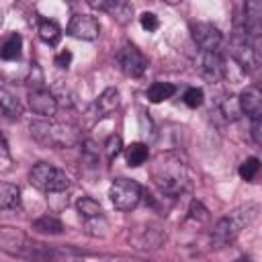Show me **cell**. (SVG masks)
I'll return each instance as SVG.
<instances>
[{
	"instance_id": "5b68a950",
	"label": "cell",
	"mask_w": 262,
	"mask_h": 262,
	"mask_svg": "<svg viewBox=\"0 0 262 262\" xmlns=\"http://www.w3.org/2000/svg\"><path fill=\"white\" fill-rule=\"evenodd\" d=\"M229 51H231V57L235 59V63L248 72V74H254L258 68H260V51H258V43H254L242 25L235 27L233 31V37H231V43H229Z\"/></svg>"
},
{
	"instance_id": "ffe728a7",
	"label": "cell",
	"mask_w": 262,
	"mask_h": 262,
	"mask_svg": "<svg viewBox=\"0 0 262 262\" xmlns=\"http://www.w3.org/2000/svg\"><path fill=\"white\" fill-rule=\"evenodd\" d=\"M37 33H39V39L47 45H57L59 39H61V27L51 18H41L39 27H37Z\"/></svg>"
},
{
	"instance_id": "9c48e42d",
	"label": "cell",
	"mask_w": 262,
	"mask_h": 262,
	"mask_svg": "<svg viewBox=\"0 0 262 262\" xmlns=\"http://www.w3.org/2000/svg\"><path fill=\"white\" fill-rule=\"evenodd\" d=\"M66 33L74 39H82V41H94L100 35V23L96 20V16L92 14H74L70 18V25L66 29Z\"/></svg>"
},
{
	"instance_id": "4fadbf2b",
	"label": "cell",
	"mask_w": 262,
	"mask_h": 262,
	"mask_svg": "<svg viewBox=\"0 0 262 262\" xmlns=\"http://www.w3.org/2000/svg\"><path fill=\"white\" fill-rule=\"evenodd\" d=\"M199 70H201V76L209 82H219L225 78V66L217 51H203L199 59Z\"/></svg>"
},
{
	"instance_id": "3957f363",
	"label": "cell",
	"mask_w": 262,
	"mask_h": 262,
	"mask_svg": "<svg viewBox=\"0 0 262 262\" xmlns=\"http://www.w3.org/2000/svg\"><path fill=\"white\" fill-rule=\"evenodd\" d=\"M258 211H260V207L256 203H248V205L233 209L225 217H221L211 231V244L215 248H223V246H229L231 242H235L237 235L258 217Z\"/></svg>"
},
{
	"instance_id": "cb8c5ba5",
	"label": "cell",
	"mask_w": 262,
	"mask_h": 262,
	"mask_svg": "<svg viewBox=\"0 0 262 262\" xmlns=\"http://www.w3.org/2000/svg\"><path fill=\"white\" fill-rule=\"evenodd\" d=\"M76 209H78V213H80V217H82L84 221L96 219V217L102 215L100 203H98L96 199H92V196H80L78 203H76Z\"/></svg>"
},
{
	"instance_id": "5bb4252c",
	"label": "cell",
	"mask_w": 262,
	"mask_h": 262,
	"mask_svg": "<svg viewBox=\"0 0 262 262\" xmlns=\"http://www.w3.org/2000/svg\"><path fill=\"white\" fill-rule=\"evenodd\" d=\"M92 8L108 12L119 25H127L133 16V6L125 0H98V2H88Z\"/></svg>"
},
{
	"instance_id": "8d00e7d4",
	"label": "cell",
	"mask_w": 262,
	"mask_h": 262,
	"mask_svg": "<svg viewBox=\"0 0 262 262\" xmlns=\"http://www.w3.org/2000/svg\"><path fill=\"white\" fill-rule=\"evenodd\" d=\"M2 20H4V14H2V10H0V27H2Z\"/></svg>"
},
{
	"instance_id": "30bf717a",
	"label": "cell",
	"mask_w": 262,
	"mask_h": 262,
	"mask_svg": "<svg viewBox=\"0 0 262 262\" xmlns=\"http://www.w3.org/2000/svg\"><path fill=\"white\" fill-rule=\"evenodd\" d=\"M190 33H192L194 43L203 51H217L219 45L223 43L221 31L211 23H192L190 25Z\"/></svg>"
},
{
	"instance_id": "4316f807",
	"label": "cell",
	"mask_w": 262,
	"mask_h": 262,
	"mask_svg": "<svg viewBox=\"0 0 262 262\" xmlns=\"http://www.w3.org/2000/svg\"><path fill=\"white\" fill-rule=\"evenodd\" d=\"M182 100H184L186 106H190V108H199V106L203 104V100H205V92H203V88L188 86V88L184 90V94H182Z\"/></svg>"
},
{
	"instance_id": "44dd1931",
	"label": "cell",
	"mask_w": 262,
	"mask_h": 262,
	"mask_svg": "<svg viewBox=\"0 0 262 262\" xmlns=\"http://www.w3.org/2000/svg\"><path fill=\"white\" fill-rule=\"evenodd\" d=\"M174 92H176V86H174L172 82H151V84L147 86L145 96H147L149 102L158 104V102H164V100L172 98Z\"/></svg>"
},
{
	"instance_id": "d590c367",
	"label": "cell",
	"mask_w": 262,
	"mask_h": 262,
	"mask_svg": "<svg viewBox=\"0 0 262 262\" xmlns=\"http://www.w3.org/2000/svg\"><path fill=\"white\" fill-rule=\"evenodd\" d=\"M119 262H143V260H119Z\"/></svg>"
},
{
	"instance_id": "8fae6325",
	"label": "cell",
	"mask_w": 262,
	"mask_h": 262,
	"mask_svg": "<svg viewBox=\"0 0 262 262\" xmlns=\"http://www.w3.org/2000/svg\"><path fill=\"white\" fill-rule=\"evenodd\" d=\"M164 237H166V233H164L158 225H154V223L135 227L133 233L129 235V239H131V242L135 244V248H139V250H154V248H158V246L164 242Z\"/></svg>"
},
{
	"instance_id": "4dcf8cb0",
	"label": "cell",
	"mask_w": 262,
	"mask_h": 262,
	"mask_svg": "<svg viewBox=\"0 0 262 262\" xmlns=\"http://www.w3.org/2000/svg\"><path fill=\"white\" fill-rule=\"evenodd\" d=\"M190 219L207 221V219H209V211H207L199 201H192V203H190Z\"/></svg>"
},
{
	"instance_id": "83f0119b",
	"label": "cell",
	"mask_w": 262,
	"mask_h": 262,
	"mask_svg": "<svg viewBox=\"0 0 262 262\" xmlns=\"http://www.w3.org/2000/svg\"><path fill=\"white\" fill-rule=\"evenodd\" d=\"M104 149H106V158H108V160H115V158L121 154V149H123V139H121V135H115V133H113V135L106 139Z\"/></svg>"
},
{
	"instance_id": "f546056e",
	"label": "cell",
	"mask_w": 262,
	"mask_h": 262,
	"mask_svg": "<svg viewBox=\"0 0 262 262\" xmlns=\"http://www.w3.org/2000/svg\"><path fill=\"white\" fill-rule=\"evenodd\" d=\"M27 82L31 84V90H35V88H45V86H43V72H41V68H39L37 63H33V68L29 70Z\"/></svg>"
},
{
	"instance_id": "603a6c76",
	"label": "cell",
	"mask_w": 262,
	"mask_h": 262,
	"mask_svg": "<svg viewBox=\"0 0 262 262\" xmlns=\"http://www.w3.org/2000/svg\"><path fill=\"white\" fill-rule=\"evenodd\" d=\"M125 156H127V166H129V168H137V166H141V164L147 162V158H149V149H147L145 143L135 141V143H131V145L127 147Z\"/></svg>"
},
{
	"instance_id": "836d02e7",
	"label": "cell",
	"mask_w": 262,
	"mask_h": 262,
	"mask_svg": "<svg viewBox=\"0 0 262 262\" xmlns=\"http://www.w3.org/2000/svg\"><path fill=\"white\" fill-rule=\"evenodd\" d=\"M0 156H2V158H8V156H10V149H8V141H6L4 133H2V129H0Z\"/></svg>"
},
{
	"instance_id": "8992f818",
	"label": "cell",
	"mask_w": 262,
	"mask_h": 262,
	"mask_svg": "<svg viewBox=\"0 0 262 262\" xmlns=\"http://www.w3.org/2000/svg\"><path fill=\"white\" fill-rule=\"evenodd\" d=\"M29 182L41 192H63L70 186V178L55 166L39 162L29 172Z\"/></svg>"
},
{
	"instance_id": "277c9868",
	"label": "cell",
	"mask_w": 262,
	"mask_h": 262,
	"mask_svg": "<svg viewBox=\"0 0 262 262\" xmlns=\"http://www.w3.org/2000/svg\"><path fill=\"white\" fill-rule=\"evenodd\" d=\"M31 137L39 145L53 147V149L74 147L82 141L78 127H74L70 123H57V121H33L31 123Z\"/></svg>"
},
{
	"instance_id": "d4e9b609",
	"label": "cell",
	"mask_w": 262,
	"mask_h": 262,
	"mask_svg": "<svg viewBox=\"0 0 262 262\" xmlns=\"http://www.w3.org/2000/svg\"><path fill=\"white\" fill-rule=\"evenodd\" d=\"M219 111H221V115H223L227 121H235V119H239L242 108H239L237 96H233V94L225 96V98L221 100V104H219Z\"/></svg>"
},
{
	"instance_id": "f1b7e54d",
	"label": "cell",
	"mask_w": 262,
	"mask_h": 262,
	"mask_svg": "<svg viewBox=\"0 0 262 262\" xmlns=\"http://www.w3.org/2000/svg\"><path fill=\"white\" fill-rule=\"evenodd\" d=\"M139 25H141L143 31L154 33V31L160 29V18H158L156 12H141V16H139Z\"/></svg>"
},
{
	"instance_id": "7c38bea8",
	"label": "cell",
	"mask_w": 262,
	"mask_h": 262,
	"mask_svg": "<svg viewBox=\"0 0 262 262\" xmlns=\"http://www.w3.org/2000/svg\"><path fill=\"white\" fill-rule=\"evenodd\" d=\"M29 106L41 117H53L57 113V98L47 88L29 90Z\"/></svg>"
},
{
	"instance_id": "ba28073f",
	"label": "cell",
	"mask_w": 262,
	"mask_h": 262,
	"mask_svg": "<svg viewBox=\"0 0 262 262\" xmlns=\"http://www.w3.org/2000/svg\"><path fill=\"white\" fill-rule=\"evenodd\" d=\"M117 63L121 72L129 78H141L147 70V57L129 41L123 43L121 49L117 51Z\"/></svg>"
},
{
	"instance_id": "e0dca14e",
	"label": "cell",
	"mask_w": 262,
	"mask_h": 262,
	"mask_svg": "<svg viewBox=\"0 0 262 262\" xmlns=\"http://www.w3.org/2000/svg\"><path fill=\"white\" fill-rule=\"evenodd\" d=\"M23 53V37L18 33H8L0 43V59L16 61Z\"/></svg>"
},
{
	"instance_id": "484cf974",
	"label": "cell",
	"mask_w": 262,
	"mask_h": 262,
	"mask_svg": "<svg viewBox=\"0 0 262 262\" xmlns=\"http://www.w3.org/2000/svg\"><path fill=\"white\" fill-rule=\"evenodd\" d=\"M239 176L244 178V180H254L256 176H258V172H260V160L256 158V156H250V158H246L242 164H239Z\"/></svg>"
},
{
	"instance_id": "2e32d148",
	"label": "cell",
	"mask_w": 262,
	"mask_h": 262,
	"mask_svg": "<svg viewBox=\"0 0 262 262\" xmlns=\"http://www.w3.org/2000/svg\"><path fill=\"white\" fill-rule=\"evenodd\" d=\"M119 102H121V94H119V90L115 88V86H108V88H104L102 92H100V96L96 98V115L98 117H106V115H111L113 111H117V106H119Z\"/></svg>"
},
{
	"instance_id": "1f68e13d",
	"label": "cell",
	"mask_w": 262,
	"mask_h": 262,
	"mask_svg": "<svg viewBox=\"0 0 262 262\" xmlns=\"http://www.w3.org/2000/svg\"><path fill=\"white\" fill-rule=\"evenodd\" d=\"M55 66L57 68H61V70H68L70 68V63H72V51L70 49H63V51H59L57 55H55Z\"/></svg>"
},
{
	"instance_id": "6da1fadb",
	"label": "cell",
	"mask_w": 262,
	"mask_h": 262,
	"mask_svg": "<svg viewBox=\"0 0 262 262\" xmlns=\"http://www.w3.org/2000/svg\"><path fill=\"white\" fill-rule=\"evenodd\" d=\"M149 176L154 184L160 188V192L166 196H178L188 186L186 166L174 151H160L158 156H154Z\"/></svg>"
},
{
	"instance_id": "d6a6232c",
	"label": "cell",
	"mask_w": 262,
	"mask_h": 262,
	"mask_svg": "<svg viewBox=\"0 0 262 262\" xmlns=\"http://www.w3.org/2000/svg\"><path fill=\"white\" fill-rule=\"evenodd\" d=\"M252 139L256 145L262 143V119H254L252 121Z\"/></svg>"
},
{
	"instance_id": "d6986e66",
	"label": "cell",
	"mask_w": 262,
	"mask_h": 262,
	"mask_svg": "<svg viewBox=\"0 0 262 262\" xmlns=\"http://www.w3.org/2000/svg\"><path fill=\"white\" fill-rule=\"evenodd\" d=\"M20 205V188L12 182H0V211H10Z\"/></svg>"
},
{
	"instance_id": "7a4b0ae2",
	"label": "cell",
	"mask_w": 262,
	"mask_h": 262,
	"mask_svg": "<svg viewBox=\"0 0 262 262\" xmlns=\"http://www.w3.org/2000/svg\"><path fill=\"white\" fill-rule=\"evenodd\" d=\"M0 250L8 256L35 260V262H57V250L33 242L25 231L12 225L0 227Z\"/></svg>"
},
{
	"instance_id": "e575fe53",
	"label": "cell",
	"mask_w": 262,
	"mask_h": 262,
	"mask_svg": "<svg viewBox=\"0 0 262 262\" xmlns=\"http://www.w3.org/2000/svg\"><path fill=\"white\" fill-rule=\"evenodd\" d=\"M235 262H252V260H250V258H237Z\"/></svg>"
},
{
	"instance_id": "9a60e30c",
	"label": "cell",
	"mask_w": 262,
	"mask_h": 262,
	"mask_svg": "<svg viewBox=\"0 0 262 262\" xmlns=\"http://www.w3.org/2000/svg\"><path fill=\"white\" fill-rule=\"evenodd\" d=\"M242 115H248L252 121L254 119H262V92L256 86H248L242 90V94L237 96Z\"/></svg>"
},
{
	"instance_id": "7402d4cb",
	"label": "cell",
	"mask_w": 262,
	"mask_h": 262,
	"mask_svg": "<svg viewBox=\"0 0 262 262\" xmlns=\"http://www.w3.org/2000/svg\"><path fill=\"white\" fill-rule=\"evenodd\" d=\"M33 229L37 233H45V235H57L63 231V223L53 217V215H41L33 221Z\"/></svg>"
},
{
	"instance_id": "52a82bcc",
	"label": "cell",
	"mask_w": 262,
	"mask_h": 262,
	"mask_svg": "<svg viewBox=\"0 0 262 262\" xmlns=\"http://www.w3.org/2000/svg\"><path fill=\"white\" fill-rule=\"evenodd\" d=\"M108 196H111V203L115 209L131 211L143 199V188L131 178H115L108 188Z\"/></svg>"
},
{
	"instance_id": "ac0fdd59",
	"label": "cell",
	"mask_w": 262,
	"mask_h": 262,
	"mask_svg": "<svg viewBox=\"0 0 262 262\" xmlns=\"http://www.w3.org/2000/svg\"><path fill=\"white\" fill-rule=\"evenodd\" d=\"M0 115L10 119V121H16L23 117V104L6 88H0Z\"/></svg>"
}]
</instances>
